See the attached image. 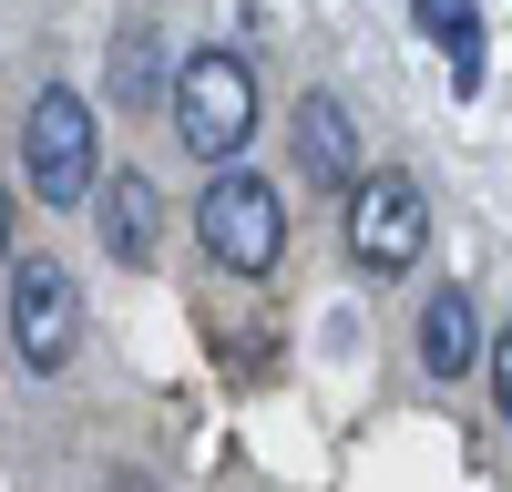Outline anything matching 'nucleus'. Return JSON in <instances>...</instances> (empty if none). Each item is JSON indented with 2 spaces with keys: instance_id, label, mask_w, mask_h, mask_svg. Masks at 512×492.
<instances>
[{
  "instance_id": "1",
  "label": "nucleus",
  "mask_w": 512,
  "mask_h": 492,
  "mask_svg": "<svg viewBox=\"0 0 512 492\" xmlns=\"http://www.w3.org/2000/svg\"><path fill=\"white\" fill-rule=\"evenodd\" d=\"M164 113H175V144L185 154L226 164L256 134V72L236 52H195V62H175V82H164Z\"/></svg>"
},
{
  "instance_id": "9",
  "label": "nucleus",
  "mask_w": 512,
  "mask_h": 492,
  "mask_svg": "<svg viewBox=\"0 0 512 492\" xmlns=\"http://www.w3.org/2000/svg\"><path fill=\"white\" fill-rule=\"evenodd\" d=\"M164 82H175V62H164L154 21H123V31H113V103H123V113H154Z\"/></svg>"
},
{
  "instance_id": "5",
  "label": "nucleus",
  "mask_w": 512,
  "mask_h": 492,
  "mask_svg": "<svg viewBox=\"0 0 512 492\" xmlns=\"http://www.w3.org/2000/svg\"><path fill=\"white\" fill-rule=\"evenodd\" d=\"M0 277H11V349L31 369H62L72 339H82V287H72V267L62 257H21V267H0Z\"/></svg>"
},
{
  "instance_id": "6",
  "label": "nucleus",
  "mask_w": 512,
  "mask_h": 492,
  "mask_svg": "<svg viewBox=\"0 0 512 492\" xmlns=\"http://www.w3.org/2000/svg\"><path fill=\"white\" fill-rule=\"evenodd\" d=\"M297 175H308V185H338V195L359 185V113L338 103V93H308V103H297Z\"/></svg>"
},
{
  "instance_id": "2",
  "label": "nucleus",
  "mask_w": 512,
  "mask_h": 492,
  "mask_svg": "<svg viewBox=\"0 0 512 492\" xmlns=\"http://www.w3.org/2000/svg\"><path fill=\"white\" fill-rule=\"evenodd\" d=\"M195 236H205V257L236 267V277H267L287 257V205L267 175H216L195 195Z\"/></svg>"
},
{
  "instance_id": "10",
  "label": "nucleus",
  "mask_w": 512,
  "mask_h": 492,
  "mask_svg": "<svg viewBox=\"0 0 512 492\" xmlns=\"http://www.w3.org/2000/svg\"><path fill=\"white\" fill-rule=\"evenodd\" d=\"M410 11L451 52V93H482V0H410Z\"/></svg>"
},
{
  "instance_id": "11",
  "label": "nucleus",
  "mask_w": 512,
  "mask_h": 492,
  "mask_svg": "<svg viewBox=\"0 0 512 492\" xmlns=\"http://www.w3.org/2000/svg\"><path fill=\"white\" fill-rule=\"evenodd\" d=\"M492 400H502V421H512V328L492 339Z\"/></svg>"
},
{
  "instance_id": "13",
  "label": "nucleus",
  "mask_w": 512,
  "mask_h": 492,
  "mask_svg": "<svg viewBox=\"0 0 512 492\" xmlns=\"http://www.w3.org/2000/svg\"><path fill=\"white\" fill-rule=\"evenodd\" d=\"M113 492H154V482H144V472H113Z\"/></svg>"
},
{
  "instance_id": "12",
  "label": "nucleus",
  "mask_w": 512,
  "mask_h": 492,
  "mask_svg": "<svg viewBox=\"0 0 512 492\" xmlns=\"http://www.w3.org/2000/svg\"><path fill=\"white\" fill-rule=\"evenodd\" d=\"M0 267H11V175H0Z\"/></svg>"
},
{
  "instance_id": "4",
  "label": "nucleus",
  "mask_w": 512,
  "mask_h": 492,
  "mask_svg": "<svg viewBox=\"0 0 512 492\" xmlns=\"http://www.w3.org/2000/svg\"><path fill=\"white\" fill-rule=\"evenodd\" d=\"M420 246H431V195H420L410 175H359V195H349V257H359V277H410Z\"/></svg>"
},
{
  "instance_id": "8",
  "label": "nucleus",
  "mask_w": 512,
  "mask_h": 492,
  "mask_svg": "<svg viewBox=\"0 0 512 492\" xmlns=\"http://www.w3.org/2000/svg\"><path fill=\"white\" fill-rule=\"evenodd\" d=\"M472 359H482V318H472V298H461V287H441V298L420 308V369L451 390Z\"/></svg>"
},
{
  "instance_id": "7",
  "label": "nucleus",
  "mask_w": 512,
  "mask_h": 492,
  "mask_svg": "<svg viewBox=\"0 0 512 492\" xmlns=\"http://www.w3.org/2000/svg\"><path fill=\"white\" fill-rule=\"evenodd\" d=\"M93 226H103V246H113L123 267H144V257H154V236H164L154 175H134V164H113V185H103V205H93Z\"/></svg>"
},
{
  "instance_id": "3",
  "label": "nucleus",
  "mask_w": 512,
  "mask_h": 492,
  "mask_svg": "<svg viewBox=\"0 0 512 492\" xmlns=\"http://www.w3.org/2000/svg\"><path fill=\"white\" fill-rule=\"evenodd\" d=\"M21 164H31V195L41 205H82L93 195V175H103V154H93V103L82 93H31V113H21Z\"/></svg>"
}]
</instances>
